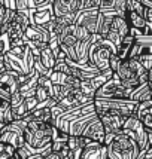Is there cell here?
I'll list each match as a JSON object with an SVG mask.
<instances>
[{
    "label": "cell",
    "mask_w": 152,
    "mask_h": 159,
    "mask_svg": "<svg viewBox=\"0 0 152 159\" xmlns=\"http://www.w3.org/2000/svg\"><path fill=\"white\" fill-rule=\"evenodd\" d=\"M127 22H128V25L131 28H136V30H145L146 27V21L143 16H140V15L134 14V12H128L127 14Z\"/></svg>",
    "instance_id": "19"
},
{
    "label": "cell",
    "mask_w": 152,
    "mask_h": 159,
    "mask_svg": "<svg viewBox=\"0 0 152 159\" xmlns=\"http://www.w3.org/2000/svg\"><path fill=\"white\" fill-rule=\"evenodd\" d=\"M121 62H122V61L118 58L116 54H113V55H111V58H109V69H111L113 73H116V70L119 69Z\"/></svg>",
    "instance_id": "30"
},
{
    "label": "cell",
    "mask_w": 152,
    "mask_h": 159,
    "mask_svg": "<svg viewBox=\"0 0 152 159\" xmlns=\"http://www.w3.org/2000/svg\"><path fill=\"white\" fill-rule=\"evenodd\" d=\"M0 83L3 85V88H5L11 95L15 94L17 91H20V85H18L17 77H14L12 75H9L7 71H5V73L0 75Z\"/></svg>",
    "instance_id": "16"
},
{
    "label": "cell",
    "mask_w": 152,
    "mask_h": 159,
    "mask_svg": "<svg viewBox=\"0 0 152 159\" xmlns=\"http://www.w3.org/2000/svg\"><path fill=\"white\" fill-rule=\"evenodd\" d=\"M136 118L142 122L146 129H152V100L139 104L136 110Z\"/></svg>",
    "instance_id": "13"
},
{
    "label": "cell",
    "mask_w": 152,
    "mask_h": 159,
    "mask_svg": "<svg viewBox=\"0 0 152 159\" xmlns=\"http://www.w3.org/2000/svg\"><path fill=\"white\" fill-rule=\"evenodd\" d=\"M45 159H61V158H60V153H54V152H52L51 155H48Z\"/></svg>",
    "instance_id": "39"
},
{
    "label": "cell",
    "mask_w": 152,
    "mask_h": 159,
    "mask_svg": "<svg viewBox=\"0 0 152 159\" xmlns=\"http://www.w3.org/2000/svg\"><path fill=\"white\" fill-rule=\"evenodd\" d=\"M2 153H5V144L3 143H0V155Z\"/></svg>",
    "instance_id": "46"
},
{
    "label": "cell",
    "mask_w": 152,
    "mask_h": 159,
    "mask_svg": "<svg viewBox=\"0 0 152 159\" xmlns=\"http://www.w3.org/2000/svg\"><path fill=\"white\" fill-rule=\"evenodd\" d=\"M9 51H11V37L6 33H3L0 34V55H5Z\"/></svg>",
    "instance_id": "25"
},
{
    "label": "cell",
    "mask_w": 152,
    "mask_h": 159,
    "mask_svg": "<svg viewBox=\"0 0 152 159\" xmlns=\"http://www.w3.org/2000/svg\"><path fill=\"white\" fill-rule=\"evenodd\" d=\"M121 132L125 134V135H128L130 139H133L136 141V144L139 146V150H140V152H146V150L151 147V146H149V141H148L146 128L142 125V122L136 118V115L127 118Z\"/></svg>",
    "instance_id": "6"
},
{
    "label": "cell",
    "mask_w": 152,
    "mask_h": 159,
    "mask_svg": "<svg viewBox=\"0 0 152 159\" xmlns=\"http://www.w3.org/2000/svg\"><path fill=\"white\" fill-rule=\"evenodd\" d=\"M104 135H106V132H104V129H103V125H102V122H100V119L93 120V122L88 125V128H87L82 134V137L91 140V141L100 143V144H103Z\"/></svg>",
    "instance_id": "12"
},
{
    "label": "cell",
    "mask_w": 152,
    "mask_h": 159,
    "mask_svg": "<svg viewBox=\"0 0 152 159\" xmlns=\"http://www.w3.org/2000/svg\"><path fill=\"white\" fill-rule=\"evenodd\" d=\"M9 158H11V156H9L7 153H2V155H0V159H9Z\"/></svg>",
    "instance_id": "45"
},
{
    "label": "cell",
    "mask_w": 152,
    "mask_h": 159,
    "mask_svg": "<svg viewBox=\"0 0 152 159\" xmlns=\"http://www.w3.org/2000/svg\"><path fill=\"white\" fill-rule=\"evenodd\" d=\"M103 144L107 150V159H137L140 153L136 141L122 132L106 134Z\"/></svg>",
    "instance_id": "1"
},
{
    "label": "cell",
    "mask_w": 152,
    "mask_h": 159,
    "mask_svg": "<svg viewBox=\"0 0 152 159\" xmlns=\"http://www.w3.org/2000/svg\"><path fill=\"white\" fill-rule=\"evenodd\" d=\"M111 30H112V31H115L116 34H119V37H121V39H124V37H127V36H128V33H130V25H128L127 20L115 16V18H113V21H112Z\"/></svg>",
    "instance_id": "17"
},
{
    "label": "cell",
    "mask_w": 152,
    "mask_h": 159,
    "mask_svg": "<svg viewBox=\"0 0 152 159\" xmlns=\"http://www.w3.org/2000/svg\"><path fill=\"white\" fill-rule=\"evenodd\" d=\"M24 104H26L28 115H30L33 110H36V107H37V104L39 103H37V100H36L35 97H31V98H26V100H24Z\"/></svg>",
    "instance_id": "31"
},
{
    "label": "cell",
    "mask_w": 152,
    "mask_h": 159,
    "mask_svg": "<svg viewBox=\"0 0 152 159\" xmlns=\"http://www.w3.org/2000/svg\"><path fill=\"white\" fill-rule=\"evenodd\" d=\"M102 21H103V16L100 15L98 9H82L78 14L75 25L85 27L91 34H98Z\"/></svg>",
    "instance_id": "8"
},
{
    "label": "cell",
    "mask_w": 152,
    "mask_h": 159,
    "mask_svg": "<svg viewBox=\"0 0 152 159\" xmlns=\"http://www.w3.org/2000/svg\"><path fill=\"white\" fill-rule=\"evenodd\" d=\"M37 86H40V88H43V89H46L49 98H51V92H52V86H54V85L51 83V80H49L48 77H39Z\"/></svg>",
    "instance_id": "27"
},
{
    "label": "cell",
    "mask_w": 152,
    "mask_h": 159,
    "mask_svg": "<svg viewBox=\"0 0 152 159\" xmlns=\"http://www.w3.org/2000/svg\"><path fill=\"white\" fill-rule=\"evenodd\" d=\"M22 101H24V98H22V95H21V92H20V91H17L15 94H12V95H11V101H9V104H11V109H14V107H17V106H20Z\"/></svg>",
    "instance_id": "29"
},
{
    "label": "cell",
    "mask_w": 152,
    "mask_h": 159,
    "mask_svg": "<svg viewBox=\"0 0 152 159\" xmlns=\"http://www.w3.org/2000/svg\"><path fill=\"white\" fill-rule=\"evenodd\" d=\"M100 122L103 125V129L106 134H118V132L122 131V126H124L127 118L124 116H102Z\"/></svg>",
    "instance_id": "11"
},
{
    "label": "cell",
    "mask_w": 152,
    "mask_h": 159,
    "mask_svg": "<svg viewBox=\"0 0 152 159\" xmlns=\"http://www.w3.org/2000/svg\"><path fill=\"white\" fill-rule=\"evenodd\" d=\"M28 159H45V158H43L42 155H31Z\"/></svg>",
    "instance_id": "44"
},
{
    "label": "cell",
    "mask_w": 152,
    "mask_h": 159,
    "mask_svg": "<svg viewBox=\"0 0 152 159\" xmlns=\"http://www.w3.org/2000/svg\"><path fill=\"white\" fill-rule=\"evenodd\" d=\"M91 33L87 30L85 27H81V25H75V37H76V40L78 42H85V40H88L91 37Z\"/></svg>",
    "instance_id": "24"
},
{
    "label": "cell",
    "mask_w": 152,
    "mask_h": 159,
    "mask_svg": "<svg viewBox=\"0 0 152 159\" xmlns=\"http://www.w3.org/2000/svg\"><path fill=\"white\" fill-rule=\"evenodd\" d=\"M5 153H7L9 156H14L17 153V149H14L12 146H5Z\"/></svg>",
    "instance_id": "38"
},
{
    "label": "cell",
    "mask_w": 152,
    "mask_h": 159,
    "mask_svg": "<svg viewBox=\"0 0 152 159\" xmlns=\"http://www.w3.org/2000/svg\"><path fill=\"white\" fill-rule=\"evenodd\" d=\"M96 119H98V116H97V113H96L94 103L87 104L82 115L78 116V118L67 126L66 134L70 135V137H82L83 131H85V129L88 128V125H90L93 120H96Z\"/></svg>",
    "instance_id": "7"
},
{
    "label": "cell",
    "mask_w": 152,
    "mask_h": 159,
    "mask_svg": "<svg viewBox=\"0 0 152 159\" xmlns=\"http://www.w3.org/2000/svg\"><path fill=\"white\" fill-rule=\"evenodd\" d=\"M145 159H152V146L146 150V153H145Z\"/></svg>",
    "instance_id": "41"
},
{
    "label": "cell",
    "mask_w": 152,
    "mask_h": 159,
    "mask_svg": "<svg viewBox=\"0 0 152 159\" xmlns=\"http://www.w3.org/2000/svg\"><path fill=\"white\" fill-rule=\"evenodd\" d=\"M5 7H3V5H2V0H0V22H2V20H3V15H5Z\"/></svg>",
    "instance_id": "40"
},
{
    "label": "cell",
    "mask_w": 152,
    "mask_h": 159,
    "mask_svg": "<svg viewBox=\"0 0 152 159\" xmlns=\"http://www.w3.org/2000/svg\"><path fill=\"white\" fill-rule=\"evenodd\" d=\"M69 79H70V76H66V75L58 73V71H54V70H52V75L49 77L51 83H52V85H58V86L67 85V83H69Z\"/></svg>",
    "instance_id": "21"
},
{
    "label": "cell",
    "mask_w": 152,
    "mask_h": 159,
    "mask_svg": "<svg viewBox=\"0 0 152 159\" xmlns=\"http://www.w3.org/2000/svg\"><path fill=\"white\" fill-rule=\"evenodd\" d=\"M143 18H145L146 24H151V25H152V9H146V7H145V14H143Z\"/></svg>",
    "instance_id": "37"
},
{
    "label": "cell",
    "mask_w": 152,
    "mask_h": 159,
    "mask_svg": "<svg viewBox=\"0 0 152 159\" xmlns=\"http://www.w3.org/2000/svg\"><path fill=\"white\" fill-rule=\"evenodd\" d=\"M17 156H18V159H28L30 156H31V153L28 152L26 147H20V149H17V153H15Z\"/></svg>",
    "instance_id": "33"
},
{
    "label": "cell",
    "mask_w": 152,
    "mask_h": 159,
    "mask_svg": "<svg viewBox=\"0 0 152 159\" xmlns=\"http://www.w3.org/2000/svg\"><path fill=\"white\" fill-rule=\"evenodd\" d=\"M39 61L42 62V66H43V67H46L48 70H52V69H54V66H55V57H54V54L51 52V49H49L48 46L40 51Z\"/></svg>",
    "instance_id": "18"
},
{
    "label": "cell",
    "mask_w": 152,
    "mask_h": 159,
    "mask_svg": "<svg viewBox=\"0 0 152 159\" xmlns=\"http://www.w3.org/2000/svg\"><path fill=\"white\" fill-rule=\"evenodd\" d=\"M24 39L28 42H43L48 45L49 40V33L46 28L42 25H30V27L24 31Z\"/></svg>",
    "instance_id": "14"
},
{
    "label": "cell",
    "mask_w": 152,
    "mask_h": 159,
    "mask_svg": "<svg viewBox=\"0 0 152 159\" xmlns=\"http://www.w3.org/2000/svg\"><path fill=\"white\" fill-rule=\"evenodd\" d=\"M9 159H18V156H17V155H14V156H11Z\"/></svg>",
    "instance_id": "47"
},
{
    "label": "cell",
    "mask_w": 152,
    "mask_h": 159,
    "mask_svg": "<svg viewBox=\"0 0 152 159\" xmlns=\"http://www.w3.org/2000/svg\"><path fill=\"white\" fill-rule=\"evenodd\" d=\"M137 61L142 64V67L146 71H149L152 69V55H149V54H143V55L137 57Z\"/></svg>",
    "instance_id": "26"
},
{
    "label": "cell",
    "mask_w": 152,
    "mask_h": 159,
    "mask_svg": "<svg viewBox=\"0 0 152 159\" xmlns=\"http://www.w3.org/2000/svg\"><path fill=\"white\" fill-rule=\"evenodd\" d=\"M113 54H116L115 45H112L106 39H98L90 46L88 64L96 67L98 71H106V70H109V58Z\"/></svg>",
    "instance_id": "4"
},
{
    "label": "cell",
    "mask_w": 152,
    "mask_h": 159,
    "mask_svg": "<svg viewBox=\"0 0 152 159\" xmlns=\"http://www.w3.org/2000/svg\"><path fill=\"white\" fill-rule=\"evenodd\" d=\"M137 103L130 100H102L94 98V107L98 118L102 116H124L130 118L136 115Z\"/></svg>",
    "instance_id": "2"
},
{
    "label": "cell",
    "mask_w": 152,
    "mask_h": 159,
    "mask_svg": "<svg viewBox=\"0 0 152 159\" xmlns=\"http://www.w3.org/2000/svg\"><path fill=\"white\" fill-rule=\"evenodd\" d=\"M3 64L6 71H15L18 75H28L35 67V57L27 46L14 48L3 55Z\"/></svg>",
    "instance_id": "3"
},
{
    "label": "cell",
    "mask_w": 152,
    "mask_h": 159,
    "mask_svg": "<svg viewBox=\"0 0 152 159\" xmlns=\"http://www.w3.org/2000/svg\"><path fill=\"white\" fill-rule=\"evenodd\" d=\"M113 11L118 18L127 20V0H113Z\"/></svg>",
    "instance_id": "20"
},
{
    "label": "cell",
    "mask_w": 152,
    "mask_h": 159,
    "mask_svg": "<svg viewBox=\"0 0 152 159\" xmlns=\"http://www.w3.org/2000/svg\"><path fill=\"white\" fill-rule=\"evenodd\" d=\"M82 11V0H52V12L55 18L67 16Z\"/></svg>",
    "instance_id": "9"
},
{
    "label": "cell",
    "mask_w": 152,
    "mask_h": 159,
    "mask_svg": "<svg viewBox=\"0 0 152 159\" xmlns=\"http://www.w3.org/2000/svg\"><path fill=\"white\" fill-rule=\"evenodd\" d=\"M2 5L5 9H9V11H15L17 12V6H15V0H3Z\"/></svg>",
    "instance_id": "35"
},
{
    "label": "cell",
    "mask_w": 152,
    "mask_h": 159,
    "mask_svg": "<svg viewBox=\"0 0 152 159\" xmlns=\"http://www.w3.org/2000/svg\"><path fill=\"white\" fill-rule=\"evenodd\" d=\"M2 58H3V55H0V60H2Z\"/></svg>",
    "instance_id": "48"
},
{
    "label": "cell",
    "mask_w": 152,
    "mask_h": 159,
    "mask_svg": "<svg viewBox=\"0 0 152 159\" xmlns=\"http://www.w3.org/2000/svg\"><path fill=\"white\" fill-rule=\"evenodd\" d=\"M133 91L124 86L121 80L116 77V75L113 73L111 80L104 83L103 86L96 92L94 98H102V100H130Z\"/></svg>",
    "instance_id": "5"
},
{
    "label": "cell",
    "mask_w": 152,
    "mask_h": 159,
    "mask_svg": "<svg viewBox=\"0 0 152 159\" xmlns=\"http://www.w3.org/2000/svg\"><path fill=\"white\" fill-rule=\"evenodd\" d=\"M64 146H66V143H52V144H51V149H52L54 153H60Z\"/></svg>",
    "instance_id": "36"
},
{
    "label": "cell",
    "mask_w": 152,
    "mask_h": 159,
    "mask_svg": "<svg viewBox=\"0 0 152 159\" xmlns=\"http://www.w3.org/2000/svg\"><path fill=\"white\" fill-rule=\"evenodd\" d=\"M112 76H113V71H112L111 69L106 70V71L98 73L96 77H93L91 80H88V83H90V86H91V89L94 91V92H97V91L100 89V88H102V86H103V85L107 82V80H111Z\"/></svg>",
    "instance_id": "15"
},
{
    "label": "cell",
    "mask_w": 152,
    "mask_h": 159,
    "mask_svg": "<svg viewBox=\"0 0 152 159\" xmlns=\"http://www.w3.org/2000/svg\"><path fill=\"white\" fill-rule=\"evenodd\" d=\"M127 62H128L130 69H131L133 71L136 73V76H137L139 79H140L142 76H145L146 73H148V71H146V70L142 67V64L137 61V58H128V60H127Z\"/></svg>",
    "instance_id": "22"
},
{
    "label": "cell",
    "mask_w": 152,
    "mask_h": 159,
    "mask_svg": "<svg viewBox=\"0 0 152 159\" xmlns=\"http://www.w3.org/2000/svg\"><path fill=\"white\" fill-rule=\"evenodd\" d=\"M81 159H107L106 146L96 143V141H90L88 144L83 147Z\"/></svg>",
    "instance_id": "10"
},
{
    "label": "cell",
    "mask_w": 152,
    "mask_h": 159,
    "mask_svg": "<svg viewBox=\"0 0 152 159\" xmlns=\"http://www.w3.org/2000/svg\"><path fill=\"white\" fill-rule=\"evenodd\" d=\"M35 98L37 100V103H42V101H46V100L49 98V95H48V92H46V89H43V88H40V86H37V88H36Z\"/></svg>",
    "instance_id": "28"
},
{
    "label": "cell",
    "mask_w": 152,
    "mask_h": 159,
    "mask_svg": "<svg viewBox=\"0 0 152 159\" xmlns=\"http://www.w3.org/2000/svg\"><path fill=\"white\" fill-rule=\"evenodd\" d=\"M148 75H149V80H148V83H149V88H151V91H152V69L148 71Z\"/></svg>",
    "instance_id": "42"
},
{
    "label": "cell",
    "mask_w": 152,
    "mask_h": 159,
    "mask_svg": "<svg viewBox=\"0 0 152 159\" xmlns=\"http://www.w3.org/2000/svg\"><path fill=\"white\" fill-rule=\"evenodd\" d=\"M17 12H24L27 11V0H15Z\"/></svg>",
    "instance_id": "34"
},
{
    "label": "cell",
    "mask_w": 152,
    "mask_h": 159,
    "mask_svg": "<svg viewBox=\"0 0 152 159\" xmlns=\"http://www.w3.org/2000/svg\"><path fill=\"white\" fill-rule=\"evenodd\" d=\"M100 0H82V9H98Z\"/></svg>",
    "instance_id": "32"
},
{
    "label": "cell",
    "mask_w": 152,
    "mask_h": 159,
    "mask_svg": "<svg viewBox=\"0 0 152 159\" xmlns=\"http://www.w3.org/2000/svg\"><path fill=\"white\" fill-rule=\"evenodd\" d=\"M69 140V135L66 132L57 129L55 126H52V135H51V141L52 143H67Z\"/></svg>",
    "instance_id": "23"
},
{
    "label": "cell",
    "mask_w": 152,
    "mask_h": 159,
    "mask_svg": "<svg viewBox=\"0 0 152 159\" xmlns=\"http://www.w3.org/2000/svg\"><path fill=\"white\" fill-rule=\"evenodd\" d=\"M5 71H6V70H5V64H3V58H2V60H0V75L5 73Z\"/></svg>",
    "instance_id": "43"
}]
</instances>
